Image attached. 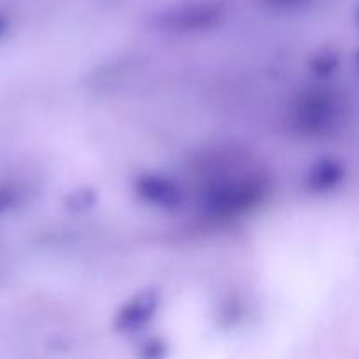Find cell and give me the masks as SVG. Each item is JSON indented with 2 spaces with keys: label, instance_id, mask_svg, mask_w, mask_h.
<instances>
[{
  "label": "cell",
  "instance_id": "6da1fadb",
  "mask_svg": "<svg viewBox=\"0 0 359 359\" xmlns=\"http://www.w3.org/2000/svg\"><path fill=\"white\" fill-rule=\"evenodd\" d=\"M263 195L259 181L226 182L207 193L205 205L216 216H237L255 205Z\"/></svg>",
  "mask_w": 359,
  "mask_h": 359
},
{
  "label": "cell",
  "instance_id": "7a4b0ae2",
  "mask_svg": "<svg viewBox=\"0 0 359 359\" xmlns=\"http://www.w3.org/2000/svg\"><path fill=\"white\" fill-rule=\"evenodd\" d=\"M160 305V293L156 290H146L128 302L114 319V328L119 333H133L146 326L156 314Z\"/></svg>",
  "mask_w": 359,
  "mask_h": 359
},
{
  "label": "cell",
  "instance_id": "3957f363",
  "mask_svg": "<svg viewBox=\"0 0 359 359\" xmlns=\"http://www.w3.org/2000/svg\"><path fill=\"white\" fill-rule=\"evenodd\" d=\"M339 107L328 95H311L300 107V123L309 132H325L337 121Z\"/></svg>",
  "mask_w": 359,
  "mask_h": 359
},
{
  "label": "cell",
  "instance_id": "277c9868",
  "mask_svg": "<svg viewBox=\"0 0 359 359\" xmlns=\"http://www.w3.org/2000/svg\"><path fill=\"white\" fill-rule=\"evenodd\" d=\"M217 18H219L217 9L200 7V9L172 11V13L163 14L158 25L165 32H193L214 27L217 23Z\"/></svg>",
  "mask_w": 359,
  "mask_h": 359
},
{
  "label": "cell",
  "instance_id": "5b68a950",
  "mask_svg": "<svg viewBox=\"0 0 359 359\" xmlns=\"http://www.w3.org/2000/svg\"><path fill=\"white\" fill-rule=\"evenodd\" d=\"M135 188L140 198L163 209H175L182 200L181 189L161 175H144L137 181Z\"/></svg>",
  "mask_w": 359,
  "mask_h": 359
},
{
  "label": "cell",
  "instance_id": "8992f818",
  "mask_svg": "<svg viewBox=\"0 0 359 359\" xmlns=\"http://www.w3.org/2000/svg\"><path fill=\"white\" fill-rule=\"evenodd\" d=\"M344 179V167L340 161L332 160V158H325V160L316 161L312 167L311 174H309V188L312 191L325 193L335 188L340 181Z\"/></svg>",
  "mask_w": 359,
  "mask_h": 359
},
{
  "label": "cell",
  "instance_id": "52a82bcc",
  "mask_svg": "<svg viewBox=\"0 0 359 359\" xmlns=\"http://www.w3.org/2000/svg\"><path fill=\"white\" fill-rule=\"evenodd\" d=\"M97 200V191L95 189H77L67 198V209L70 210H84L90 209Z\"/></svg>",
  "mask_w": 359,
  "mask_h": 359
},
{
  "label": "cell",
  "instance_id": "ba28073f",
  "mask_svg": "<svg viewBox=\"0 0 359 359\" xmlns=\"http://www.w3.org/2000/svg\"><path fill=\"white\" fill-rule=\"evenodd\" d=\"M165 354V344L161 340H151L146 344V351H144V356L149 358H160Z\"/></svg>",
  "mask_w": 359,
  "mask_h": 359
},
{
  "label": "cell",
  "instance_id": "9c48e42d",
  "mask_svg": "<svg viewBox=\"0 0 359 359\" xmlns=\"http://www.w3.org/2000/svg\"><path fill=\"white\" fill-rule=\"evenodd\" d=\"M335 63H337V60L333 58L332 55H325V56H321V58H318V62H316L314 67L318 72L328 74V72H332V69L335 67Z\"/></svg>",
  "mask_w": 359,
  "mask_h": 359
},
{
  "label": "cell",
  "instance_id": "30bf717a",
  "mask_svg": "<svg viewBox=\"0 0 359 359\" xmlns=\"http://www.w3.org/2000/svg\"><path fill=\"white\" fill-rule=\"evenodd\" d=\"M4 28H6V23H4V20H0V34L4 32Z\"/></svg>",
  "mask_w": 359,
  "mask_h": 359
}]
</instances>
